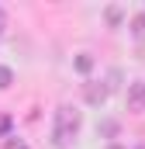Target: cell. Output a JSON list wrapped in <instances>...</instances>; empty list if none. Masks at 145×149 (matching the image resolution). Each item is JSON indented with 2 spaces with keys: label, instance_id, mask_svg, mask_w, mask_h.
I'll return each mask as SVG.
<instances>
[{
  "label": "cell",
  "instance_id": "cell-10",
  "mask_svg": "<svg viewBox=\"0 0 145 149\" xmlns=\"http://www.w3.org/2000/svg\"><path fill=\"white\" fill-rule=\"evenodd\" d=\"M7 28V14H3V7H0V31Z\"/></svg>",
  "mask_w": 145,
  "mask_h": 149
},
{
  "label": "cell",
  "instance_id": "cell-5",
  "mask_svg": "<svg viewBox=\"0 0 145 149\" xmlns=\"http://www.w3.org/2000/svg\"><path fill=\"white\" fill-rule=\"evenodd\" d=\"M76 70H79V73H90V70H93V56H86V52L76 56Z\"/></svg>",
  "mask_w": 145,
  "mask_h": 149
},
{
  "label": "cell",
  "instance_id": "cell-11",
  "mask_svg": "<svg viewBox=\"0 0 145 149\" xmlns=\"http://www.w3.org/2000/svg\"><path fill=\"white\" fill-rule=\"evenodd\" d=\"M110 149H121V146H110Z\"/></svg>",
  "mask_w": 145,
  "mask_h": 149
},
{
  "label": "cell",
  "instance_id": "cell-3",
  "mask_svg": "<svg viewBox=\"0 0 145 149\" xmlns=\"http://www.w3.org/2000/svg\"><path fill=\"white\" fill-rule=\"evenodd\" d=\"M128 111H145V83H131L128 87Z\"/></svg>",
  "mask_w": 145,
  "mask_h": 149
},
{
  "label": "cell",
  "instance_id": "cell-1",
  "mask_svg": "<svg viewBox=\"0 0 145 149\" xmlns=\"http://www.w3.org/2000/svg\"><path fill=\"white\" fill-rule=\"evenodd\" d=\"M79 125H83V114L76 108H59L55 111V128H52V142L55 146H69L76 139V132H79Z\"/></svg>",
  "mask_w": 145,
  "mask_h": 149
},
{
  "label": "cell",
  "instance_id": "cell-6",
  "mask_svg": "<svg viewBox=\"0 0 145 149\" xmlns=\"http://www.w3.org/2000/svg\"><path fill=\"white\" fill-rule=\"evenodd\" d=\"M10 83H14V73H10L7 66H0V90H7Z\"/></svg>",
  "mask_w": 145,
  "mask_h": 149
},
{
  "label": "cell",
  "instance_id": "cell-8",
  "mask_svg": "<svg viewBox=\"0 0 145 149\" xmlns=\"http://www.w3.org/2000/svg\"><path fill=\"white\" fill-rule=\"evenodd\" d=\"M3 149H28V142H24V139H7Z\"/></svg>",
  "mask_w": 145,
  "mask_h": 149
},
{
  "label": "cell",
  "instance_id": "cell-4",
  "mask_svg": "<svg viewBox=\"0 0 145 149\" xmlns=\"http://www.w3.org/2000/svg\"><path fill=\"white\" fill-rule=\"evenodd\" d=\"M131 35L138 38V42H145V14H135L131 17Z\"/></svg>",
  "mask_w": 145,
  "mask_h": 149
},
{
  "label": "cell",
  "instance_id": "cell-7",
  "mask_svg": "<svg viewBox=\"0 0 145 149\" xmlns=\"http://www.w3.org/2000/svg\"><path fill=\"white\" fill-rule=\"evenodd\" d=\"M107 21L114 24V28L121 24V7H107Z\"/></svg>",
  "mask_w": 145,
  "mask_h": 149
},
{
  "label": "cell",
  "instance_id": "cell-2",
  "mask_svg": "<svg viewBox=\"0 0 145 149\" xmlns=\"http://www.w3.org/2000/svg\"><path fill=\"white\" fill-rule=\"evenodd\" d=\"M110 87H104V83H83V97H86V104H93V108H100L104 101H107Z\"/></svg>",
  "mask_w": 145,
  "mask_h": 149
},
{
  "label": "cell",
  "instance_id": "cell-9",
  "mask_svg": "<svg viewBox=\"0 0 145 149\" xmlns=\"http://www.w3.org/2000/svg\"><path fill=\"white\" fill-rule=\"evenodd\" d=\"M100 132H104V135H114V132H117V125H114V121H104V125H100Z\"/></svg>",
  "mask_w": 145,
  "mask_h": 149
}]
</instances>
